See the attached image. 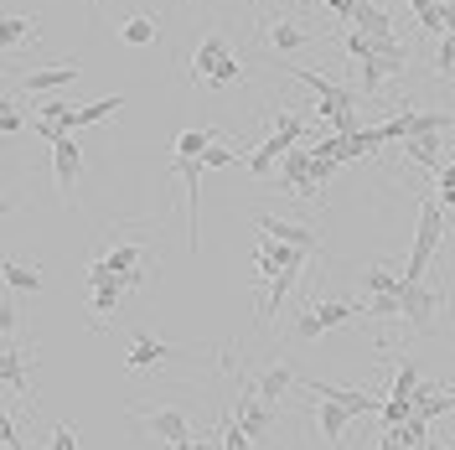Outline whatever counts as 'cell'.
I'll list each match as a JSON object with an SVG mask.
<instances>
[{
  "label": "cell",
  "instance_id": "cell-31",
  "mask_svg": "<svg viewBox=\"0 0 455 450\" xmlns=\"http://www.w3.org/2000/svg\"><path fill=\"white\" fill-rule=\"evenodd\" d=\"M243 78H249V73H243V62H238V57H228L223 68H218V73H212V78H207V88H218V93H223V88L243 84Z\"/></svg>",
  "mask_w": 455,
  "mask_h": 450
},
{
  "label": "cell",
  "instance_id": "cell-10",
  "mask_svg": "<svg viewBox=\"0 0 455 450\" xmlns=\"http://www.w3.org/2000/svg\"><path fill=\"white\" fill-rule=\"evenodd\" d=\"M300 269H306V253L275 269V280H269V295H264V306H259V326H264V321H275V316L284 310V295L295 290V280H300Z\"/></svg>",
  "mask_w": 455,
  "mask_h": 450
},
{
  "label": "cell",
  "instance_id": "cell-32",
  "mask_svg": "<svg viewBox=\"0 0 455 450\" xmlns=\"http://www.w3.org/2000/svg\"><path fill=\"white\" fill-rule=\"evenodd\" d=\"M269 125H275V135H284V141H300V135H306L300 114H290V109H275L269 114Z\"/></svg>",
  "mask_w": 455,
  "mask_h": 450
},
{
  "label": "cell",
  "instance_id": "cell-9",
  "mask_svg": "<svg viewBox=\"0 0 455 450\" xmlns=\"http://www.w3.org/2000/svg\"><path fill=\"white\" fill-rule=\"evenodd\" d=\"M295 383H300V373L290 363H269L264 373H254V378H238V389H249V394H259V398H284Z\"/></svg>",
  "mask_w": 455,
  "mask_h": 450
},
{
  "label": "cell",
  "instance_id": "cell-14",
  "mask_svg": "<svg viewBox=\"0 0 455 450\" xmlns=\"http://www.w3.org/2000/svg\"><path fill=\"white\" fill-rule=\"evenodd\" d=\"M357 420V414H347L341 404H331V398H315V430H321V440L326 446H341L347 440V424Z\"/></svg>",
  "mask_w": 455,
  "mask_h": 450
},
{
  "label": "cell",
  "instance_id": "cell-5",
  "mask_svg": "<svg viewBox=\"0 0 455 450\" xmlns=\"http://www.w3.org/2000/svg\"><path fill=\"white\" fill-rule=\"evenodd\" d=\"M300 383H306L315 398L341 404L347 414H378V409H383V398H388V394H378V389H337V383H321V378H300Z\"/></svg>",
  "mask_w": 455,
  "mask_h": 450
},
{
  "label": "cell",
  "instance_id": "cell-39",
  "mask_svg": "<svg viewBox=\"0 0 455 450\" xmlns=\"http://www.w3.org/2000/svg\"><path fill=\"white\" fill-rule=\"evenodd\" d=\"M0 440H5V450H27V446H21V430H16V414H11V409H0Z\"/></svg>",
  "mask_w": 455,
  "mask_h": 450
},
{
  "label": "cell",
  "instance_id": "cell-16",
  "mask_svg": "<svg viewBox=\"0 0 455 450\" xmlns=\"http://www.w3.org/2000/svg\"><path fill=\"white\" fill-rule=\"evenodd\" d=\"M233 420L243 424V435H264V430H269V398H259V394H249V389H243V394H238V404H233Z\"/></svg>",
  "mask_w": 455,
  "mask_h": 450
},
{
  "label": "cell",
  "instance_id": "cell-25",
  "mask_svg": "<svg viewBox=\"0 0 455 450\" xmlns=\"http://www.w3.org/2000/svg\"><path fill=\"white\" fill-rule=\"evenodd\" d=\"M31 31H36L31 16H5V21H0V47H5V57H16V47L27 42Z\"/></svg>",
  "mask_w": 455,
  "mask_h": 450
},
{
  "label": "cell",
  "instance_id": "cell-21",
  "mask_svg": "<svg viewBox=\"0 0 455 450\" xmlns=\"http://www.w3.org/2000/svg\"><path fill=\"white\" fill-rule=\"evenodd\" d=\"M403 68H409V62H403V57H368V62H357V73H363V93H378V88H383V78H394V73H403Z\"/></svg>",
  "mask_w": 455,
  "mask_h": 450
},
{
  "label": "cell",
  "instance_id": "cell-3",
  "mask_svg": "<svg viewBox=\"0 0 455 450\" xmlns=\"http://www.w3.org/2000/svg\"><path fill=\"white\" fill-rule=\"evenodd\" d=\"M135 420H140L145 435H156L161 446H176L187 450L197 435H192V424H187V414L181 409H171V404H156V409H135Z\"/></svg>",
  "mask_w": 455,
  "mask_h": 450
},
{
  "label": "cell",
  "instance_id": "cell-34",
  "mask_svg": "<svg viewBox=\"0 0 455 450\" xmlns=\"http://www.w3.org/2000/svg\"><path fill=\"white\" fill-rule=\"evenodd\" d=\"M341 47H347V57H352V62H368V57H378V42H372L368 31H352Z\"/></svg>",
  "mask_w": 455,
  "mask_h": 450
},
{
  "label": "cell",
  "instance_id": "cell-1",
  "mask_svg": "<svg viewBox=\"0 0 455 450\" xmlns=\"http://www.w3.org/2000/svg\"><path fill=\"white\" fill-rule=\"evenodd\" d=\"M440 238H445V202L440 197H419V228H414V249H409V264L398 269L403 285H419L425 269L440 253Z\"/></svg>",
  "mask_w": 455,
  "mask_h": 450
},
{
  "label": "cell",
  "instance_id": "cell-45",
  "mask_svg": "<svg viewBox=\"0 0 455 450\" xmlns=\"http://www.w3.org/2000/svg\"><path fill=\"white\" fill-rule=\"evenodd\" d=\"M435 5H440V0H409V11H414V21H425V16L435 11Z\"/></svg>",
  "mask_w": 455,
  "mask_h": 450
},
{
  "label": "cell",
  "instance_id": "cell-36",
  "mask_svg": "<svg viewBox=\"0 0 455 450\" xmlns=\"http://www.w3.org/2000/svg\"><path fill=\"white\" fill-rule=\"evenodd\" d=\"M47 450H78V424L62 420V424L52 430V435H47Z\"/></svg>",
  "mask_w": 455,
  "mask_h": 450
},
{
  "label": "cell",
  "instance_id": "cell-2",
  "mask_svg": "<svg viewBox=\"0 0 455 450\" xmlns=\"http://www.w3.org/2000/svg\"><path fill=\"white\" fill-rule=\"evenodd\" d=\"M290 78H300V84L315 93V114H321V119H337L341 109H357V88L337 84V78H326V73H315V68H290Z\"/></svg>",
  "mask_w": 455,
  "mask_h": 450
},
{
  "label": "cell",
  "instance_id": "cell-24",
  "mask_svg": "<svg viewBox=\"0 0 455 450\" xmlns=\"http://www.w3.org/2000/svg\"><path fill=\"white\" fill-rule=\"evenodd\" d=\"M363 290L368 295H394V290H403V275H394V264H372V269H363Z\"/></svg>",
  "mask_w": 455,
  "mask_h": 450
},
{
  "label": "cell",
  "instance_id": "cell-48",
  "mask_svg": "<svg viewBox=\"0 0 455 450\" xmlns=\"http://www.w3.org/2000/svg\"><path fill=\"white\" fill-rule=\"evenodd\" d=\"M187 450H207V440H192V446H187Z\"/></svg>",
  "mask_w": 455,
  "mask_h": 450
},
{
  "label": "cell",
  "instance_id": "cell-22",
  "mask_svg": "<svg viewBox=\"0 0 455 450\" xmlns=\"http://www.w3.org/2000/svg\"><path fill=\"white\" fill-rule=\"evenodd\" d=\"M36 119H52V125H62L68 135H78V104L62 99V93H47V99L36 104Z\"/></svg>",
  "mask_w": 455,
  "mask_h": 450
},
{
  "label": "cell",
  "instance_id": "cell-11",
  "mask_svg": "<svg viewBox=\"0 0 455 450\" xmlns=\"http://www.w3.org/2000/svg\"><path fill=\"white\" fill-rule=\"evenodd\" d=\"M0 389H5V394H21V398H36L31 383H27V363H21L16 337H0Z\"/></svg>",
  "mask_w": 455,
  "mask_h": 450
},
{
  "label": "cell",
  "instance_id": "cell-49",
  "mask_svg": "<svg viewBox=\"0 0 455 450\" xmlns=\"http://www.w3.org/2000/svg\"><path fill=\"white\" fill-rule=\"evenodd\" d=\"M429 450H445V446H429Z\"/></svg>",
  "mask_w": 455,
  "mask_h": 450
},
{
  "label": "cell",
  "instance_id": "cell-20",
  "mask_svg": "<svg viewBox=\"0 0 455 450\" xmlns=\"http://www.w3.org/2000/svg\"><path fill=\"white\" fill-rule=\"evenodd\" d=\"M414 409H419L425 420H440V414H451V409H455V389H445V383H419Z\"/></svg>",
  "mask_w": 455,
  "mask_h": 450
},
{
  "label": "cell",
  "instance_id": "cell-41",
  "mask_svg": "<svg viewBox=\"0 0 455 450\" xmlns=\"http://www.w3.org/2000/svg\"><path fill=\"white\" fill-rule=\"evenodd\" d=\"M0 337H16V301H0Z\"/></svg>",
  "mask_w": 455,
  "mask_h": 450
},
{
  "label": "cell",
  "instance_id": "cell-42",
  "mask_svg": "<svg viewBox=\"0 0 455 450\" xmlns=\"http://www.w3.org/2000/svg\"><path fill=\"white\" fill-rule=\"evenodd\" d=\"M321 5H326L331 16H341V21H352V16H357V0H321Z\"/></svg>",
  "mask_w": 455,
  "mask_h": 450
},
{
  "label": "cell",
  "instance_id": "cell-13",
  "mask_svg": "<svg viewBox=\"0 0 455 450\" xmlns=\"http://www.w3.org/2000/svg\"><path fill=\"white\" fill-rule=\"evenodd\" d=\"M264 36H269V47H275L280 57L300 52V47H311L315 42L306 27H295V16H275V21H264Z\"/></svg>",
  "mask_w": 455,
  "mask_h": 450
},
{
  "label": "cell",
  "instance_id": "cell-7",
  "mask_svg": "<svg viewBox=\"0 0 455 450\" xmlns=\"http://www.w3.org/2000/svg\"><path fill=\"white\" fill-rule=\"evenodd\" d=\"M78 73H84V62L62 57V62H47V68H31L21 78V88H31V93H62L68 84H78Z\"/></svg>",
  "mask_w": 455,
  "mask_h": 450
},
{
  "label": "cell",
  "instance_id": "cell-18",
  "mask_svg": "<svg viewBox=\"0 0 455 450\" xmlns=\"http://www.w3.org/2000/svg\"><path fill=\"white\" fill-rule=\"evenodd\" d=\"M166 342H156L150 337V332H135V337H130V352H124V363L135 367V373H145V367H156V363H166Z\"/></svg>",
  "mask_w": 455,
  "mask_h": 450
},
{
  "label": "cell",
  "instance_id": "cell-38",
  "mask_svg": "<svg viewBox=\"0 0 455 450\" xmlns=\"http://www.w3.org/2000/svg\"><path fill=\"white\" fill-rule=\"evenodd\" d=\"M435 73H455V31L440 36V52H435Z\"/></svg>",
  "mask_w": 455,
  "mask_h": 450
},
{
  "label": "cell",
  "instance_id": "cell-35",
  "mask_svg": "<svg viewBox=\"0 0 455 450\" xmlns=\"http://www.w3.org/2000/svg\"><path fill=\"white\" fill-rule=\"evenodd\" d=\"M435 197L445 202V207H455V161H445V166L435 171Z\"/></svg>",
  "mask_w": 455,
  "mask_h": 450
},
{
  "label": "cell",
  "instance_id": "cell-19",
  "mask_svg": "<svg viewBox=\"0 0 455 450\" xmlns=\"http://www.w3.org/2000/svg\"><path fill=\"white\" fill-rule=\"evenodd\" d=\"M290 150H295V141H284V135L269 130V141H259V150H249V171H254V176H269L275 161H284Z\"/></svg>",
  "mask_w": 455,
  "mask_h": 450
},
{
  "label": "cell",
  "instance_id": "cell-26",
  "mask_svg": "<svg viewBox=\"0 0 455 450\" xmlns=\"http://www.w3.org/2000/svg\"><path fill=\"white\" fill-rule=\"evenodd\" d=\"M124 109V99H119V93H104V99H88L84 109H78V130H84V125H99V119H109V114H119Z\"/></svg>",
  "mask_w": 455,
  "mask_h": 450
},
{
  "label": "cell",
  "instance_id": "cell-33",
  "mask_svg": "<svg viewBox=\"0 0 455 450\" xmlns=\"http://www.w3.org/2000/svg\"><path fill=\"white\" fill-rule=\"evenodd\" d=\"M383 430H394V424H403L409 414H414V398H383Z\"/></svg>",
  "mask_w": 455,
  "mask_h": 450
},
{
  "label": "cell",
  "instance_id": "cell-40",
  "mask_svg": "<svg viewBox=\"0 0 455 450\" xmlns=\"http://www.w3.org/2000/svg\"><path fill=\"white\" fill-rule=\"evenodd\" d=\"M243 150H223V145H207V156H202V166H233Z\"/></svg>",
  "mask_w": 455,
  "mask_h": 450
},
{
  "label": "cell",
  "instance_id": "cell-28",
  "mask_svg": "<svg viewBox=\"0 0 455 450\" xmlns=\"http://www.w3.org/2000/svg\"><path fill=\"white\" fill-rule=\"evenodd\" d=\"M394 316H403V290H394V295H368V321H394Z\"/></svg>",
  "mask_w": 455,
  "mask_h": 450
},
{
  "label": "cell",
  "instance_id": "cell-29",
  "mask_svg": "<svg viewBox=\"0 0 455 450\" xmlns=\"http://www.w3.org/2000/svg\"><path fill=\"white\" fill-rule=\"evenodd\" d=\"M419 383H425V378H419V367H414V363H398L388 398H414V394H419Z\"/></svg>",
  "mask_w": 455,
  "mask_h": 450
},
{
  "label": "cell",
  "instance_id": "cell-12",
  "mask_svg": "<svg viewBox=\"0 0 455 450\" xmlns=\"http://www.w3.org/2000/svg\"><path fill=\"white\" fill-rule=\"evenodd\" d=\"M228 57H233V42H228V31H207L197 42V52H192V78H212L218 68H223Z\"/></svg>",
  "mask_w": 455,
  "mask_h": 450
},
{
  "label": "cell",
  "instance_id": "cell-47",
  "mask_svg": "<svg viewBox=\"0 0 455 450\" xmlns=\"http://www.w3.org/2000/svg\"><path fill=\"white\" fill-rule=\"evenodd\" d=\"M445 228H455V207H445Z\"/></svg>",
  "mask_w": 455,
  "mask_h": 450
},
{
  "label": "cell",
  "instance_id": "cell-44",
  "mask_svg": "<svg viewBox=\"0 0 455 450\" xmlns=\"http://www.w3.org/2000/svg\"><path fill=\"white\" fill-rule=\"evenodd\" d=\"M378 450H403V440H398V424H394V430H383V435H378Z\"/></svg>",
  "mask_w": 455,
  "mask_h": 450
},
{
  "label": "cell",
  "instance_id": "cell-37",
  "mask_svg": "<svg viewBox=\"0 0 455 450\" xmlns=\"http://www.w3.org/2000/svg\"><path fill=\"white\" fill-rule=\"evenodd\" d=\"M290 337H295V342H300V347H306V342L326 337V332H321V321H315L311 310H306V316H295V326H290Z\"/></svg>",
  "mask_w": 455,
  "mask_h": 450
},
{
  "label": "cell",
  "instance_id": "cell-8",
  "mask_svg": "<svg viewBox=\"0 0 455 450\" xmlns=\"http://www.w3.org/2000/svg\"><path fill=\"white\" fill-rule=\"evenodd\" d=\"M254 228L264 233V238H280V244H295V249H306L315 253L321 249V233H315L311 223H284V218H269V213H259Z\"/></svg>",
  "mask_w": 455,
  "mask_h": 450
},
{
  "label": "cell",
  "instance_id": "cell-6",
  "mask_svg": "<svg viewBox=\"0 0 455 450\" xmlns=\"http://www.w3.org/2000/svg\"><path fill=\"white\" fill-rule=\"evenodd\" d=\"M52 176H57V197L73 202V187L84 176V145H78V135H62L52 145Z\"/></svg>",
  "mask_w": 455,
  "mask_h": 450
},
{
  "label": "cell",
  "instance_id": "cell-43",
  "mask_svg": "<svg viewBox=\"0 0 455 450\" xmlns=\"http://www.w3.org/2000/svg\"><path fill=\"white\" fill-rule=\"evenodd\" d=\"M0 130H5V135H16V130H21V109H16V104H5V109H0Z\"/></svg>",
  "mask_w": 455,
  "mask_h": 450
},
{
  "label": "cell",
  "instance_id": "cell-17",
  "mask_svg": "<svg viewBox=\"0 0 455 450\" xmlns=\"http://www.w3.org/2000/svg\"><path fill=\"white\" fill-rule=\"evenodd\" d=\"M403 156H409L414 166H425V171H440L445 161H451V150H445L440 135H414V141H403Z\"/></svg>",
  "mask_w": 455,
  "mask_h": 450
},
{
  "label": "cell",
  "instance_id": "cell-4",
  "mask_svg": "<svg viewBox=\"0 0 455 450\" xmlns=\"http://www.w3.org/2000/svg\"><path fill=\"white\" fill-rule=\"evenodd\" d=\"M440 321V290L435 285H403V332L409 337H429Z\"/></svg>",
  "mask_w": 455,
  "mask_h": 450
},
{
  "label": "cell",
  "instance_id": "cell-30",
  "mask_svg": "<svg viewBox=\"0 0 455 450\" xmlns=\"http://www.w3.org/2000/svg\"><path fill=\"white\" fill-rule=\"evenodd\" d=\"M218 440H223V450H254V435H243V424L233 420V414L218 424Z\"/></svg>",
  "mask_w": 455,
  "mask_h": 450
},
{
  "label": "cell",
  "instance_id": "cell-46",
  "mask_svg": "<svg viewBox=\"0 0 455 450\" xmlns=\"http://www.w3.org/2000/svg\"><path fill=\"white\" fill-rule=\"evenodd\" d=\"M445 31H455V5L445 0Z\"/></svg>",
  "mask_w": 455,
  "mask_h": 450
},
{
  "label": "cell",
  "instance_id": "cell-27",
  "mask_svg": "<svg viewBox=\"0 0 455 450\" xmlns=\"http://www.w3.org/2000/svg\"><path fill=\"white\" fill-rule=\"evenodd\" d=\"M398 440H403V450H429V420L419 414V409L398 424Z\"/></svg>",
  "mask_w": 455,
  "mask_h": 450
},
{
  "label": "cell",
  "instance_id": "cell-23",
  "mask_svg": "<svg viewBox=\"0 0 455 450\" xmlns=\"http://www.w3.org/2000/svg\"><path fill=\"white\" fill-rule=\"evenodd\" d=\"M5 290H27V295H36L42 285H47V275L42 269H31V264H21V259H5Z\"/></svg>",
  "mask_w": 455,
  "mask_h": 450
},
{
  "label": "cell",
  "instance_id": "cell-15",
  "mask_svg": "<svg viewBox=\"0 0 455 450\" xmlns=\"http://www.w3.org/2000/svg\"><path fill=\"white\" fill-rule=\"evenodd\" d=\"M156 36H161V16H150V11H140V16H124V21H119V42H124V47H135V52L156 47Z\"/></svg>",
  "mask_w": 455,
  "mask_h": 450
}]
</instances>
